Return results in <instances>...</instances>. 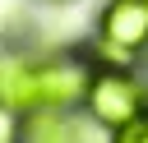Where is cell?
I'll list each match as a JSON object with an SVG mask.
<instances>
[{
    "label": "cell",
    "instance_id": "277c9868",
    "mask_svg": "<svg viewBox=\"0 0 148 143\" xmlns=\"http://www.w3.org/2000/svg\"><path fill=\"white\" fill-rule=\"evenodd\" d=\"M28 138H32V143H79V134L60 120V111H37Z\"/></svg>",
    "mask_w": 148,
    "mask_h": 143
},
{
    "label": "cell",
    "instance_id": "8992f818",
    "mask_svg": "<svg viewBox=\"0 0 148 143\" xmlns=\"http://www.w3.org/2000/svg\"><path fill=\"white\" fill-rule=\"evenodd\" d=\"M18 134H23L18 129V111L0 101V143H18Z\"/></svg>",
    "mask_w": 148,
    "mask_h": 143
},
{
    "label": "cell",
    "instance_id": "5b68a950",
    "mask_svg": "<svg viewBox=\"0 0 148 143\" xmlns=\"http://www.w3.org/2000/svg\"><path fill=\"white\" fill-rule=\"evenodd\" d=\"M111 143H148V106H139L125 125L111 129Z\"/></svg>",
    "mask_w": 148,
    "mask_h": 143
},
{
    "label": "cell",
    "instance_id": "7a4b0ae2",
    "mask_svg": "<svg viewBox=\"0 0 148 143\" xmlns=\"http://www.w3.org/2000/svg\"><path fill=\"white\" fill-rule=\"evenodd\" d=\"M97 51L111 65H130L148 51V0H106L97 18Z\"/></svg>",
    "mask_w": 148,
    "mask_h": 143
},
{
    "label": "cell",
    "instance_id": "6da1fadb",
    "mask_svg": "<svg viewBox=\"0 0 148 143\" xmlns=\"http://www.w3.org/2000/svg\"><path fill=\"white\" fill-rule=\"evenodd\" d=\"M88 60L83 55H46L28 65V106L32 111H65L88 92Z\"/></svg>",
    "mask_w": 148,
    "mask_h": 143
},
{
    "label": "cell",
    "instance_id": "3957f363",
    "mask_svg": "<svg viewBox=\"0 0 148 143\" xmlns=\"http://www.w3.org/2000/svg\"><path fill=\"white\" fill-rule=\"evenodd\" d=\"M83 101H88V115L97 125L116 129L143 106V88L134 83V74H125V65H106V69H92Z\"/></svg>",
    "mask_w": 148,
    "mask_h": 143
}]
</instances>
